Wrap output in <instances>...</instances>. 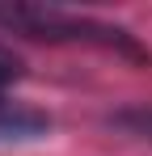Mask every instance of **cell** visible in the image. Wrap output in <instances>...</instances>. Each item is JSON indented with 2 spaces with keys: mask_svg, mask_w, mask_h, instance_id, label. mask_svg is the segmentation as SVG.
<instances>
[{
  "mask_svg": "<svg viewBox=\"0 0 152 156\" xmlns=\"http://www.w3.org/2000/svg\"><path fill=\"white\" fill-rule=\"evenodd\" d=\"M21 80V63H17V55H9L0 47V97H4V89L9 84H17Z\"/></svg>",
  "mask_w": 152,
  "mask_h": 156,
  "instance_id": "obj_3",
  "label": "cell"
},
{
  "mask_svg": "<svg viewBox=\"0 0 152 156\" xmlns=\"http://www.w3.org/2000/svg\"><path fill=\"white\" fill-rule=\"evenodd\" d=\"M0 30L21 34L34 42H68V47H101L131 59V63H152V51L131 34V30L101 21V17H85V13H68L59 4H34V0H0Z\"/></svg>",
  "mask_w": 152,
  "mask_h": 156,
  "instance_id": "obj_1",
  "label": "cell"
},
{
  "mask_svg": "<svg viewBox=\"0 0 152 156\" xmlns=\"http://www.w3.org/2000/svg\"><path fill=\"white\" fill-rule=\"evenodd\" d=\"M51 135V118L34 105H13L0 97V148H13V144H34V139H47Z\"/></svg>",
  "mask_w": 152,
  "mask_h": 156,
  "instance_id": "obj_2",
  "label": "cell"
}]
</instances>
